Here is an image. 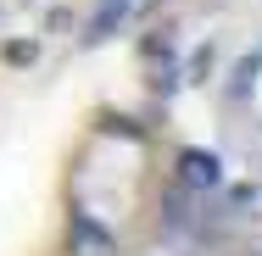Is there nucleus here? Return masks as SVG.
Masks as SVG:
<instances>
[{
  "label": "nucleus",
  "mask_w": 262,
  "mask_h": 256,
  "mask_svg": "<svg viewBox=\"0 0 262 256\" xmlns=\"http://www.w3.org/2000/svg\"><path fill=\"white\" fill-rule=\"evenodd\" d=\"M67 256H117V234L106 228L95 212L73 206L67 212Z\"/></svg>",
  "instance_id": "obj_1"
},
{
  "label": "nucleus",
  "mask_w": 262,
  "mask_h": 256,
  "mask_svg": "<svg viewBox=\"0 0 262 256\" xmlns=\"http://www.w3.org/2000/svg\"><path fill=\"white\" fill-rule=\"evenodd\" d=\"M223 184V156L217 151H201V145H190V151H179V190H195V195H207Z\"/></svg>",
  "instance_id": "obj_2"
},
{
  "label": "nucleus",
  "mask_w": 262,
  "mask_h": 256,
  "mask_svg": "<svg viewBox=\"0 0 262 256\" xmlns=\"http://www.w3.org/2000/svg\"><path fill=\"white\" fill-rule=\"evenodd\" d=\"M134 11V0H101L95 6V17L84 22V45H106L117 28H123V17Z\"/></svg>",
  "instance_id": "obj_3"
},
{
  "label": "nucleus",
  "mask_w": 262,
  "mask_h": 256,
  "mask_svg": "<svg viewBox=\"0 0 262 256\" xmlns=\"http://www.w3.org/2000/svg\"><path fill=\"white\" fill-rule=\"evenodd\" d=\"M257 73H262V51H251L240 67H234V89H229V95H246V89L257 84Z\"/></svg>",
  "instance_id": "obj_4"
},
{
  "label": "nucleus",
  "mask_w": 262,
  "mask_h": 256,
  "mask_svg": "<svg viewBox=\"0 0 262 256\" xmlns=\"http://www.w3.org/2000/svg\"><path fill=\"white\" fill-rule=\"evenodd\" d=\"M101 128H106V134H123V139H134V145H140V139H145V128H140V123H134V117H106Z\"/></svg>",
  "instance_id": "obj_5"
},
{
  "label": "nucleus",
  "mask_w": 262,
  "mask_h": 256,
  "mask_svg": "<svg viewBox=\"0 0 262 256\" xmlns=\"http://www.w3.org/2000/svg\"><path fill=\"white\" fill-rule=\"evenodd\" d=\"M34 56H39V45H6V61H11V67H23V61H34Z\"/></svg>",
  "instance_id": "obj_6"
},
{
  "label": "nucleus",
  "mask_w": 262,
  "mask_h": 256,
  "mask_svg": "<svg viewBox=\"0 0 262 256\" xmlns=\"http://www.w3.org/2000/svg\"><path fill=\"white\" fill-rule=\"evenodd\" d=\"M151 89H157V95H173V89H179V73H173V67L157 73V78H151Z\"/></svg>",
  "instance_id": "obj_7"
},
{
  "label": "nucleus",
  "mask_w": 262,
  "mask_h": 256,
  "mask_svg": "<svg viewBox=\"0 0 262 256\" xmlns=\"http://www.w3.org/2000/svg\"><path fill=\"white\" fill-rule=\"evenodd\" d=\"M246 256H262V228H251V240H246Z\"/></svg>",
  "instance_id": "obj_8"
}]
</instances>
